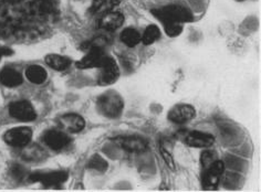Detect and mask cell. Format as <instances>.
<instances>
[{"mask_svg": "<svg viewBox=\"0 0 261 192\" xmlns=\"http://www.w3.org/2000/svg\"><path fill=\"white\" fill-rule=\"evenodd\" d=\"M153 15L158 18L160 21L165 23H182V22H189L193 21V15L189 9L179 5H169L163 8L154 9L152 10Z\"/></svg>", "mask_w": 261, "mask_h": 192, "instance_id": "6da1fadb", "label": "cell"}, {"mask_svg": "<svg viewBox=\"0 0 261 192\" xmlns=\"http://www.w3.org/2000/svg\"><path fill=\"white\" fill-rule=\"evenodd\" d=\"M97 109L103 116L108 118L119 117L124 108V102L119 93L108 91L97 98Z\"/></svg>", "mask_w": 261, "mask_h": 192, "instance_id": "7a4b0ae2", "label": "cell"}, {"mask_svg": "<svg viewBox=\"0 0 261 192\" xmlns=\"http://www.w3.org/2000/svg\"><path fill=\"white\" fill-rule=\"evenodd\" d=\"M6 144L12 147H25L32 139V130L29 127H15L6 131L4 136Z\"/></svg>", "mask_w": 261, "mask_h": 192, "instance_id": "3957f363", "label": "cell"}, {"mask_svg": "<svg viewBox=\"0 0 261 192\" xmlns=\"http://www.w3.org/2000/svg\"><path fill=\"white\" fill-rule=\"evenodd\" d=\"M9 113L12 117L20 122H32L37 118L34 106L27 101L11 103L9 106Z\"/></svg>", "mask_w": 261, "mask_h": 192, "instance_id": "277c9868", "label": "cell"}, {"mask_svg": "<svg viewBox=\"0 0 261 192\" xmlns=\"http://www.w3.org/2000/svg\"><path fill=\"white\" fill-rule=\"evenodd\" d=\"M31 182H41L45 187H52V185H59L63 183L68 179V172L65 171H55L47 172V174H41V172H36L28 176Z\"/></svg>", "mask_w": 261, "mask_h": 192, "instance_id": "5b68a950", "label": "cell"}, {"mask_svg": "<svg viewBox=\"0 0 261 192\" xmlns=\"http://www.w3.org/2000/svg\"><path fill=\"white\" fill-rule=\"evenodd\" d=\"M107 56L100 46H92L89 49V53L82 60L76 63V68L79 69H91L101 68Z\"/></svg>", "mask_w": 261, "mask_h": 192, "instance_id": "8992f818", "label": "cell"}, {"mask_svg": "<svg viewBox=\"0 0 261 192\" xmlns=\"http://www.w3.org/2000/svg\"><path fill=\"white\" fill-rule=\"evenodd\" d=\"M100 69L102 71L99 78V84L111 85L114 82H116V79L119 78V75H120L119 66H117V64L115 63V61L112 58L107 57Z\"/></svg>", "mask_w": 261, "mask_h": 192, "instance_id": "52a82bcc", "label": "cell"}, {"mask_svg": "<svg viewBox=\"0 0 261 192\" xmlns=\"http://www.w3.org/2000/svg\"><path fill=\"white\" fill-rule=\"evenodd\" d=\"M196 116V111L192 105L178 104L168 112V119L175 124H185Z\"/></svg>", "mask_w": 261, "mask_h": 192, "instance_id": "ba28073f", "label": "cell"}, {"mask_svg": "<svg viewBox=\"0 0 261 192\" xmlns=\"http://www.w3.org/2000/svg\"><path fill=\"white\" fill-rule=\"evenodd\" d=\"M225 171V163L221 160H216L211 167L206 169V174L204 175L203 184L205 189H216L217 184L219 183L220 177Z\"/></svg>", "mask_w": 261, "mask_h": 192, "instance_id": "9c48e42d", "label": "cell"}, {"mask_svg": "<svg viewBox=\"0 0 261 192\" xmlns=\"http://www.w3.org/2000/svg\"><path fill=\"white\" fill-rule=\"evenodd\" d=\"M43 142L49 148L54 150H61L70 144V137L61 130L51 129L44 132Z\"/></svg>", "mask_w": 261, "mask_h": 192, "instance_id": "30bf717a", "label": "cell"}, {"mask_svg": "<svg viewBox=\"0 0 261 192\" xmlns=\"http://www.w3.org/2000/svg\"><path fill=\"white\" fill-rule=\"evenodd\" d=\"M185 143L195 148H208L214 145L215 137L211 134H207V132L194 130L186 135Z\"/></svg>", "mask_w": 261, "mask_h": 192, "instance_id": "8fae6325", "label": "cell"}, {"mask_svg": "<svg viewBox=\"0 0 261 192\" xmlns=\"http://www.w3.org/2000/svg\"><path fill=\"white\" fill-rule=\"evenodd\" d=\"M116 142L123 149L128 152H134V154H139L147 149V142L139 136L121 137L116 139Z\"/></svg>", "mask_w": 261, "mask_h": 192, "instance_id": "7c38bea8", "label": "cell"}, {"mask_svg": "<svg viewBox=\"0 0 261 192\" xmlns=\"http://www.w3.org/2000/svg\"><path fill=\"white\" fill-rule=\"evenodd\" d=\"M124 22V17L122 13L117 11H110L104 13L100 19V28L107 31H115L120 28Z\"/></svg>", "mask_w": 261, "mask_h": 192, "instance_id": "4fadbf2b", "label": "cell"}, {"mask_svg": "<svg viewBox=\"0 0 261 192\" xmlns=\"http://www.w3.org/2000/svg\"><path fill=\"white\" fill-rule=\"evenodd\" d=\"M60 125L68 132H80L86 126V121L77 114H67L60 118Z\"/></svg>", "mask_w": 261, "mask_h": 192, "instance_id": "5bb4252c", "label": "cell"}, {"mask_svg": "<svg viewBox=\"0 0 261 192\" xmlns=\"http://www.w3.org/2000/svg\"><path fill=\"white\" fill-rule=\"evenodd\" d=\"M23 81L20 73L12 68H4L0 72V83L7 88H17Z\"/></svg>", "mask_w": 261, "mask_h": 192, "instance_id": "9a60e30c", "label": "cell"}, {"mask_svg": "<svg viewBox=\"0 0 261 192\" xmlns=\"http://www.w3.org/2000/svg\"><path fill=\"white\" fill-rule=\"evenodd\" d=\"M120 4V0H93L90 12L92 15L103 16L104 13L112 11L114 7Z\"/></svg>", "mask_w": 261, "mask_h": 192, "instance_id": "2e32d148", "label": "cell"}, {"mask_svg": "<svg viewBox=\"0 0 261 192\" xmlns=\"http://www.w3.org/2000/svg\"><path fill=\"white\" fill-rule=\"evenodd\" d=\"M25 76L31 83L34 84H42L47 79V71H45L40 65H30L29 68L25 70Z\"/></svg>", "mask_w": 261, "mask_h": 192, "instance_id": "e0dca14e", "label": "cell"}, {"mask_svg": "<svg viewBox=\"0 0 261 192\" xmlns=\"http://www.w3.org/2000/svg\"><path fill=\"white\" fill-rule=\"evenodd\" d=\"M45 63L51 69L57 71H64L70 66L71 60L59 54H48L45 57Z\"/></svg>", "mask_w": 261, "mask_h": 192, "instance_id": "ac0fdd59", "label": "cell"}, {"mask_svg": "<svg viewBox=\"0 0 261 192\" xmlns=\"http://www.w3.org/2000/svg\"><path fill=\"white\" fill-rule=\"evenodd\" d=\"M121 40L124 44H126L129 48H134V46L142 41V36L138 30L133 28H126L121 33Z\"/></svg>", "mask_w": 261, "mask_h": 192, "instance_id": "d6986e66", "label": "cell"}, {"mask_svg": "<svg viewBox=\"0 0 261 192\" xmlns=\"http://www.w3.org/2000/svg\"><path fill=\"white\" fill-rule=\"evenodd\" d=\"M160 37H161V31L159 29V26H156L155 24L148 25L142 36V42L145 45H151L155 41H158Z\"/></svg>", "mask_w": 261, "mask_h": 192, "instance_id": "ffe728a7", "label": "cell"}, {"mask_svg": "<svg viewBox=\"0 0 261 192\" xmlns=\"http://www.w3.org/2000/svg\"><path fill=\"white\" fill-rule=\"evenodd\" d=\"M109 164L107 162L106 159L101 157L100 155H94L92 158L90 159V161L88 163V168L92 169L99 172H106L108 170Z\"/></svg>", "mask_w": 261, "mask_h": 192, "instance_id": "44dd1931", "label": "cell"}, {"mask_svg": "<svg viewBox=\"0 0 261 192\" xmlns=\"http://www.w3.org/2000/svg\"><path fill=\"white\" fill-rule=\"evenodd\" d=\"M10 175L12 178L16 179V180L21 181L24 178L28 177V172H27V170H25L24 167H22L21 164L15 163L10 167Z\"/></svg>", "mask_w": 261, "mask_h": 192, "instance_id": "7402d4cb", "label": "cell"}, {"mask_svg": "<svg viewBox=\"0 0 261 192\" xmlns=\"http://www.w3.org/2000/svg\"><path fill=\"white\" fill-rule=\"evenodd\" d=\"M200 160H201V164H203V167L205 169H207L208 167H211V166L217 160L216 152L213 150H205L203 154H201Z\"/></svg>", "mask_w": 261, "mask_h": 192, "instance_id": "603a6c76", "label": "cell"}, {"mask_svg": "<svg viewBox=\"0 0 261 192\" xmlns=\"http://www.w3.org/2000/svg\"><path fill=\"white\" fill-rule=\"evenodd\" d=\"M164 29H165V32H166L167 36L177 37V36L180 35L181 31H182V25H181V23H176V22L165 23Z\"/></svg>", "mask_w": 261, "mask_h": 192, "instance_id": "cb8c5ba5", "label": "cell"}, {"mask_svg": "<svg viewBox=\"0 0 261 192\" xmlns=\"http://www.w3.org/2000/svg\"><path fill=\"white\" fill-rule=\"evenodd\" d=\"M161 154H162V157L164 158V161L168 166V168L171 170H175V161H174L172 155L168 152V150H166L165 148L162 147L161 148Z\"/></svg>", "mask_w": 261, "mask_h": 192, "instance_id": "d4e9b609", "label": "cell"}, {"mask_svg": "<svg viewBox=\"0 0 261 192\" xmlns=\"http://www.w3.org/2000/svg\"><path fill=\"white\" fill-rule=\"evenodd\" d=\"M38 154H41V149L38 148L37 151H35V147L24 151L25 158H28V160H36V158H38Z\"/></svg>", "mask_w": 261, "mask_h": 192, "instance_id": "484cf974", "label": "cell"}, {"mask_svg": "<svg viewBox=\"0 0 261 192\" xmlns=\"http://www.w3.org/2000/svg\"><path fill=\"white\" fill-rule=\"evenodd\" d=\"M4 54H3V49L2 48H0V59H2V57H3Z\"/></svg>", "mask_w": 261, "mask_h": 192, "instance_id": "4316f807", "label": "cell"}, {"mask_svg": "<svg viewBox=\"0 0 261 192\" xmlns=\"http://www.w3.org/2000/svg\"><path fill=\"white\" fill-rule=\"evenodd\" d=\"M237 2H244V0H237Z\"/></svg>", "mask_w": 261, "mask_h": 192, "instance_id": "83f0119b", "label": "cell"}]
</instances>
